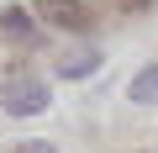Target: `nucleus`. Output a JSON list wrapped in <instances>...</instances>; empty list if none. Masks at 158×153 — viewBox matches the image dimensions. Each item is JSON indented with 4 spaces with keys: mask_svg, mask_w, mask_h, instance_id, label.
<instances>
[{
    "mask_svg": "<svg viewBox=\"0 0 158 153\" xmlns=\"http://www.w3.org/2000/svg\"><path fill=\"white\" fill-rule=\"evenodd\" d=\"M0 106L11 116H37V111H48V85L32 79V74H11L6 90H0Z\"/></svg>",
    "mask_w": 158,
    "mask_h": 153,
    "instance_id": "f257e3e1",
    "label": "nucleus"
},
{
    "mask_svg": "<svg viewBox=\"0 0 158 153\" xmlns=\"http://www.w3.org/2000/svg\"><path fill=\"white\" fill-rule=\"evenodd\" d=\"M37 16H48V21L63 27V32H85V27H90V11L79 6V0H42Z\"/></svg>",
    "mask_w": 158,
    "mask_h": 153,
    "instance_id": "f03ea898",
    "label": "nucleus"
},
{
    "mask_svg": "<svg viewBox=\"0 0 158 153\" xmlns=\"http://www.w3.org/2000/svg\"><path fill=\"white\" fill-rule=\"evenodd\" d=\"M0 32H6L11 42H32V32H37L32 27V11L27 6H6V11H0Z\"/></svg>",
    "mask_w": 158,
    "mask_h": 153,
    "instance_id": "7ed1b4c3",
    "label": "nucleus"
},
{
    "mask_svg": "<svg viewBox=\"0 0 158 153\" xmlns=\"http://www.w3.org/2000/svg\"><path fill=\"white\" fill-rule=\"evenodd\" d=\"M95 69H100V53H95V48H79V53H69V58L58 63L63 79H85V74H95Z\"/></svg>",
    "mask_w": 158,
    "mask_h": 153,
    "instance_id": "20e7f679",
    "label": "nucleus"
},
{
    "mask_svg": "<svg viewBox=\"0 0 158 153\" xmlns=\"http://www.w3.org/2000/svg\"><path fill=\"white\" fill-rule=\"evenodd\" d=\"M127 95H132L137 106H153V100H158V63H148L142 74H132V85H127Z\"/></svg>",
    "mask_w": 158,
    "mask_h": 153,
    "instance_id": "39448f33",
    "label": "nucleus"
},
{
    "mask_svg": "<svg viewBox=\"0 0 158 153\" xmlns=\"http://www.w3.org/2000/svg\"><path fill=\"white\" fill-rule=\"evenodd\" d=\"M21 153H58V148H48V142H27Z\"/></svg>",
    "mask_w": 158,
    "mask_h": 153,
    "instance_id": "423d86ee",
    "label": "nucleus"
}]
</instances>
